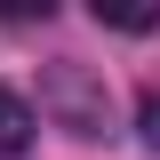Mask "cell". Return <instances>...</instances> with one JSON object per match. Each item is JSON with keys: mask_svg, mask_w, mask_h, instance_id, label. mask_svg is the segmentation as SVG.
Returning a JSON list of instances; mask_svg holds the SVG:
<instances>
[{"mask_svg": "<svg viewBox=\"0 0 160 160\" xmlns=\"http://www.w3.org/2000/svg\"><path fill=\"white\" fill-rule=\"evenodd\" d=\"M40 112L56 120L64 136H80V144H96L104 128H112V96H104V80L88 72V64H72V56L40 64Z\"/></svg>", "mask_w": 160, "mask_h": 160, "instance_id": "6da1fadb", "label": "cell"}, {"mask_svg": "<svg viewBox=\"0 0 160 160\" xmlns=\"http://www.w3.org/2000/svg\"><path fill=\"white\" fill-rule=\"evenodd\" d=\"M96 24H112V32H152L160 0H96Z\"/></svg>", "mask_w": 160, "mask_h": 160, "instance_id": "3957f363", "label": "cell"}, {"mask_svg": "<svg viewBox=\"0 0 160 160\" xmlns=\"http://www.w3.org/2000/svg\"><path fill=\"white\" fill-rule=\"evenodd\" d=\"M136 144H144V152H160V88H144V96H136Z\"/></svg>", "mask_w": 160, "mask_h": 160, "instance_id": "277c9868", "label": "cell"}, {"mask_svg": "<svg viewBox=\"0 0 160 160\" xmlns=\"http://www.w3.org/2000/svg\"><path fill=\"white\" fill-rule=\"evenodd\" d=\"M32 128H40V120H32V104H24L8 80H0V160H16L24 144H32Z\"/></svg>", "mask_w": 160, "mask_h": 160, "instance_id": "7a4b0ae2", "label": "cell"}]
</instances>
